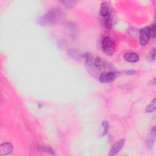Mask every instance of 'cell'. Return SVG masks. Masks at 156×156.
Listing matches in <instances>:
<instances>
[{
  "label": "cell",
  "instance_id": "15",
  "mask_svg": "<svg viewBox=\"0 0 156 156\" xmlns=\"http://www.w3.org/2000/svg\"><path fill=\"white\" fill-rule=\"evenodd\" d=\"M102 127L103 128L102 132H101V135L104 136L106 135L108 130V123L107 121H104L102 123Z\"/></svg>",
  "mask_w": 156,
  "mask_h": 156
},
{
  "label": "cell",
  "instance_id": "7",
  "mask_svg": "<svg viewBox=\"0 0 156 156\" xmlns=\"http://www.w3.org/2000/svg\"><path fill=\"white\" fill-rule=\"evenodd\" d=\"M116 76V74L113 71L104 72L101 73L99 76V80L102 83L109 82L115 80Z\"/></svg>",
  "mask_w": 156,
  "mask_h": 156
},
{
  "label": "cell",
  "instance_id": "20",
  "mask_svg": "<svg viewBox=\"0 0 156 156\" xmlns=\"http://www.w3.org/2000/svg\"><path fill=\"white\" fill-rule=\"evenodd\" d=\"M126 73H127V74H134L136 71H134V70H129V71H126Z\"/></svg>",
  "mask_w": 156,
  "mask_h": 156
},
{
  "label": "cell",
  "instance_id": "17",
  "mask_svg": "<svg viewBox=\"0 0 156 156\" xmlns=\"http://www.w3.org/2000/svg\"><path fill=\"white\" fill-rule=\"evenodd\" d=\"M155 59V48H153L148 55V60L149 61H154Z\"/></svg>",
  "mask_w": 156,
  "mask_h": 156
},
{
  "label": "cell",
  "instance_id": "9",
  "mask_svg": "<svg viewBox=\"0 0 156 156\" xmlns=\"http://www.w3.org/2000/svg\"><path fill=\"white\" fill-rule=\"evenodd\" d=\"M155 135H156L155 127L153 126L149 132V133L148 135V137L146 141V144L147 146V147L149 149H151V148L153 147L155 139Z\"/></svg>",
  "mask_w": 156,
  "mask_h": 156
},
{
  "label": "cell",
  "instance_id": "1",
  "mask_svg": "<svg viewBox=\"0 0 156 156\" xmlns=\"http://www.w3.org/2000/svg\"><path fill=\"white\" fill-rule=\"evenodd\" d=\"M63 13L58 8H53L48 10L43 16L37 20V23L40 26H46L55 24L62 20Z\"/></svg>",
  "mask_w": 156,
  "mask_h": 156
},
{
  "label": "cell",
  "instance_id": "8",
  "mask_svg": "<svg viewBox=\"0 0 156 156\" xmlns=\"http://www.w3.org/2000/svg\"><path fill=\"white\" fill-rule=\"evenodd\" d=\"M13 151V146L11 143H3L0 146V155H7L10 154Z\"/></svg>",
  "mask_w": 156,
  "mask_h": 156
},
{
  "label": "cell",
  "instance_id": "14",
  "mask_svg": "<svg viewBox=\"0 0 156 156\" xmlns=\"http://www.w3.org/2000/svg\"><path fill=\"white\" fill-rule=\"evenodd\" d=\"M62 3L67 8H73L76 4V1L73 0H66V1H62Z\"/></svg>",
  "mask_w": 156,
  "mask_h": 156
},
{
  "label": "cell",
  "instance_id": "13",
  "mask_svg": "<svg viewBox=\"0 0 156 156\" xmlns=\"http://www.w3.org/2000/svg\"><path fill=\"white\" fill-rule=\"evenodd\" d=\"M37 151H42L46 152L49 154H54V151L49 147V146H37Z\"/></svg>",
  "mask_w": 156,
  "mask_h": 156
},
{
  "label": "cell",
  "instance_id": "12",
  "mask_svg": "<svg viewBox=\"0 0 156 156\" xmlns=\"http://www.w3.org/2000/svg\"><path fill=\"white\" fill-rule=\"evenodd\" d=\"M156 107V102H155V99L154 98L151 103L146 107L145 111L147 113H152L154 111H155Z\"/></svg>",
  "mask_w": 156,
  "mask_h": 156
},
{
  "label": "cell",
  "instance_id": "11",
  "mask_svg": "<svg viewBox=\"0 0 156 156\" xmlns=\"http://www.w3.org/2000/svg\"><path fill=\"white\" fill-rule=\"evenodd\" d=\"M68 55L73 60H79L80 58V54L76 49L69 48L67 50Z\"/></svg>",
  "mask_w": 156,
  "mask_h": 156
},
{
  "label": "cell",
  "instance_id": "3",
  "mask_svg": "<svg viewBox=\"0 0 156 156\" xmlns=\"http://www.w3.org/2000/svg\"><path fill=\"white\" fill-rule=\"evenodd\" d=\"M101 47L105 54L112 55L115 51V43L110 37L105 36L102 39Z\"/></svg>",
  "mask_w": 156,
  "mask_h": 156
},
{
  "label": "cell",
  "instance_id": "10",
  "mask_svg": "<svg viewBox=\"0 0 156 156\" xmlns=\"http://www.w3.org/2000/svg\"><path fill=\"white\" fill-rule=\"evenodd\" d=\"M124 59L129 62L135 63L138 61L139 56L135 52H126L124 55Z\"/></svg>",
  "mask_w": 156,
  "mask_h": 156
},
{
  "label": "cell",
  "instance_id": "18",
  "mask_svg": "<svg viewBox=\"0 0 156 156\" xmlns=\"http://www.w3.org/2000/svg\"><path fill=\"white\" fill-rule=\"evenodd\" d=\"M62 43H61V42L60 41L59 42V44H58V46H60V48H64L65 47V45H66V43H65V42L64 41H62Z\"/></svg>",
  "mask_w": 156,
  "mask_h": 156
},
{
  "label": "cell",
  "instance_id": "2",
  "mask_svg": "<svg viewBox=\"0 0 156 156\" xmlns=\"http://www.w3.org/2000/svg\"><path fill=\"white\" fill-rule=\"evenodd\" d=\"M100 15L104 27L106 29H110L115 23V17L109 5L105 2L101 5Z\"/></svg>",
  "mask_w": 156,
  "mask_h": 156
},
{
  "label": "cell",
  "instance_id": "16",
  "mask_svg": "<svg viewBox=\"0 0 156 156\" xmlns=\"http://www.w3.org/2000/svg\"><path fill=\"white\" fill-rule=\"evenodd\" d=\"M149 33H150V35H151V38H154L155 37V34H156V31H155V25L154 24L151 25L149 26Z\"/></svg>",
  "mask_w": 156,
  "mask_h": 156
},
{
  "label": "cell",
  "instance_id": "4",
  "mask_svg": "<svg viewBox=\"0 0 156 156\" xmlns=\"http://www.w3.org/2000/svg\"><path fill=\"white\" fill-rule=\"evenodd\" d=\"M151 35L149 26L143 27L140 30V43L141 45H146L149 41Z\"/></svg>",
  "mask_w": 156,
  "mask_h": 156
},
{
  "label": "cell",
  "instance_id": "19",
  "mask_svg": "<svg viewBox=\"0 0 156 156\" xmlns=\"http://www.w3.org/2000/svg\"><path fill=\"white\" fill-rule=\"evenodd\" d=\"M151 82V83H149V84L151 85H155V79H153L152 80H151V82Z\"/></svg>",
  "mask_w": 156,
  "mask_h": 156
},
{
  "label": "cell",
  "instance_id": "5",
  "mask_svg": "<svg viewBox=\"0 0 156 156\" xmlns=\"http://www.w3.org/2000/svg\"><path fill=\"white\" fill-rule=\"evenodd\" d=\"M95 68L97 69H106L107 68L110 67V64L108 63L106 61L104 60L102 58H101L99 57H96L93 58V64L91 69L92 68Z\"/></svg>",
  "mask_w": 156,
  "mask_h": 156
},
{
  "label": "cell",
  "instance_id": "6",
  "mask_svg": "<svg viewBox=\"0 0 156 156\" xmlns=\"http://www.w3.org/2000/svg\"><path fill=\"white\" fill-rule=\"evenodd\" d=\"M124 143H125V140L124 139H121L118 141L116 142L115 143H114L112 146L108 155L109 156H113L117 154L119 152V151L123 147Z\"/></svg>",
  "mask_w": 156,
  "mask_h": 156
}]
</instances>
